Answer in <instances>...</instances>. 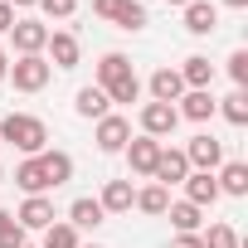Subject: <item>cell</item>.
I'll return each instance as SVG.
<instances>
[{
  "label": "cell",
  "instance_id": "f35d334b",
  "mask_svg": "<svg viewBox=\"0 0 248 248\" xmlns=\"http://www.w3.org/2000/svg\"><path fill=\"white\" fill-rule=\"evenodd\" d=\"M0 180H5V170H0Z\"/></svg>",
  "mask_w": 248,
  "mask_h": 248
},
{
  "label": "cell",
  "instance_id": "ab89813d",
  "mask_svg": "<svg viewBox=\"0 0 248 248\" xmlns=\"http://www.w3.org/2000/svg\"><path fill=\"white\" fill-rule=\"evenodd\" d=\"M88 248H97V243H88Z\"/></svg>",
  "mask_w": 248,
  "mask_h": 248
},
{
  "label": "cell",
  "instance_id": "83f0119b",
  "mask_svg": "<svg viewBox=\"0 0 248 248\" xmlns=\"http://www.w3.org/2000/svg\"><path fill=\"white\" fill-rule=\"evenodd\" d=\"M0 248H25V229L15 224L10 209H0Z\"/></svg>",
  "mask_w": 248,
  "mask_h": 248
},
{
  "label": "cell",
  "instance_id": "6da1fadb",
  "mask_svg": "<svg viewBox=\"0 0 248 248\" xmlns=\"http://www.w3.org/2000/svg\"><path fill=\"white\" fill-rule=\"evenodd\" d=\"M97 88L107 93V102H137L141 97V78L132 73L127 54H102L97 59Z\"/></svg>",
  "mask_w": 248,
  "mask_h": 248
},
{
  "label": "cell",
  "instance_id": "277c9868",
  "mask_svg": "<svg viewBox=\"0 0 248 248\" xmlns=\"http://www.w3.org/2000/svg\"><path fill=\"white\" fill-rule=\"evenodd\" d=\"M175 127H180V112H175L170 102H146V107H141V137H156V141H161V137H170Z\"/></svg>",
  "mask_w": 248,
  "mask_h": 248
},
{
  "label": "cell",
  "instance_id": "4fadbf2b",
  "mask_svg": "<svg viewBox=\"0 0 248 248\" xmlns=\"http://www.w3.org/2000/svg\"><path fill=\"white\" fill-rule=\"evenodd\" d=\"M180 97H185V78H180L175 68H156V73H151V102H170V107H175Z\"/></svg>",
  "mask_w": 248,
  "mask_h": 248
},
{
  "label": "cell",
  "instance_id": "8d00e7d4",
  "mask_svg": "<svg viewBox=\"0 0 248 248\" xmlns=\"http://www.w3.org/2000/svg\"><path fill=\"white\" fill-rule=\"evenodd\" d=\"M224 5H229V10H243V5H248V0H224Z\"/></svg>",
  "mask_w": 248,
  "mask_h": 248
},
{
  "label": "cell",
  "instance_id": "e575fe53",
  "mask_svg": "<svg viewBox=\"0 0 248 248\" xmlns=\"http://www.w3.org/2000/svg\"><path fill=\"white\" fill-rule=\"evenodd\" d=\"M5 5H10V10H15V5H20V10H25V5H39V0H5Z\"/></svg>",
  "mask_w": 248,
  "mask_h": 248
},
{
  "label": "cell",
  "instance_id": "f1b7e54d",
  "mask_svg": "<svg viewBox=\"0 0 248 248\" xmlns=\"http://www.w3.org/2000/svg\"><path fill=\"white\" fill-rule=\"evenodd\" d=\"M200 238H204V248H238V233L229 224H209V233H200Z\"/></svg>",
  "mask_w": 248,
  "mask_h": 248
},
{
  "label": "cell",
  "instance_id": "2e32d148",
  "mask_svg": "<svg viewBox=\"0 0 248 248\" xmlns=\"http://www.w3.org/2000/svg\"><path fill=\"white\" fill-rule=\"evenodd\" d=\"M44 49H49V59H54L49 68H78V39H73L68 30L49 34V44H44Z\"/></svg>",
  "mask_w": 248,
  "mask_h": 248
},
{
  "label": "cell",
  "instance_id": "52a82bcc",
  "mask_svg": "<svg viewBox=\"0 0 248 248\" xmlns=\"http://www.w3.org/2000/svg\"><path fill=\"white\" fill-rule=\"evenodd\" d=\"M190 175V161H185V151H170V146H161V156H156V170H151V180L156 185H180Z\"/></svg>",
  "mask_w": 248,
  "mask_h": 248
},
{
  "label": "cell",
  "instance_id": "1f68e13d",
  "mask_svg": "<svg viewBox=\"0 0 248 248\" xmlns=\"http://www.w3.org/2000/svg\"><path fill=\"white\" fill-rule=\"evenodd\" d=\"M122 5H127V0H93V15H102V20H117V15H122Z\"/></svg>",
  "mask_w": 248,
  "mask_h": 248
},
{
  "label": "cell",
  "instance_id": "e0dca14e",
  "mask_svg": "<svg viewBox=\"0 0 248 248\" xmlns=\"http://www.w3.org/2000/svg\"><path fill=\"white\" fill-rule=\"evenodd\" d=\"M175 112L190 117V122H209V117H214V97H209V88H185V97H180Z\"/></svg>",
  "mask_w": 248,
  "mask_h": 248
},
{
  "label": "cell",
  "instance_id": "d4e9b609",
  "mask_svg": "<svg viewBox=\"0 0 248 248\" xmlns=\"http://www.w3.org/2000/svg\"><path fill=\"white\" fill-rule=\"evenodd\" d=\"M166 214H170V224H175V233H195V229H200V209H195L190 200H180V204H170Z\"/></svg>",
  "mask_w": 248,
  "mask_h": 248
},
{
  "label": "cell",
  "instance_id": "30bf717a",
  "mask_svg": "<svg viewBox=\"0 0 248 248\" xmlns=\"http://www.w3.org/2000/svg\"><path fill=\"white\" fill-rule=\"evenodd\" d=\"M180 185H185V200H190L195 209H204V204H214V200H219V185H214V170H190V175H185Z\"/></svg>",
  "mask_w": 248,
  "mask_h": 248
},
{
  "label": "cell",
  "instance_id": "4316f807",
  "mask_svg": "<svg viewBox=\"0 0 248 248\" xmlns=\"http://www.w3.org/2000/svg\"><path fill=\"white\" fill-rule=\"evenodd\" d=\"M112 25H117V30H146V5H141V0H127Z\"/></svg>",
  "mask_w": 248,
  "mask_h": 248
},
{
  "label": "cell",
  "instance_id": "9c48e42d",
  "mask_svg": "<svg viewBox=\"0 0 248 248\" xmlns=\"http://www.w3.org/2000/svg\"><path fill=\"white\" fill-rule=\"evenodd\" d=\"M122 151H127V166H132L137 175H151V170H156V156H161V141H156V137H132Z\"/></svg>",
  "mask_w": 248,
  "mask_h": 248
},
{
  "label": "cell",
  "instance_id": "44dd1931",
  "mask_svg": "<svg viewBox=\"0 0 248 248\" xmlns=\"http://www.w3.org/2000/svg\"><path fill=\"white\" fill-rule=\"evenodd\" d=\"M214 185H219V195H248V166L243 161H229L214 175Z\"/></svg>",
  "mask_w": 248,
  "mask_h": 248
},
{
  "label": "cell",
  "instance_id": "ac0fdd59",
  "mask_svg": "<svg viewBox=\"0 0 248 248\" xmlns=\"http://www.w3.org/2000/svg\"><path fill=\"white\" fill-rule=\"evenodd\" d=\"M39 166H44V175H49V190H59V185L73 180V156H68V151H39Z\"/></svg>",
  "mask_w": 248,
  "mask_h": 248
},
{
  "label": "cell",
  "instance_id": "74e56055",
  "mask_svg": "<svg viewBox=\"0 0 248 248\" xmlns=\"http://www.w3.org/2000/svg\"><path fill=\"white\" fill-rule=\"evenodd\" d=\"M166 5H180V10H185V5H190V0H166Z\"/></svg>",
  "mask_w": 248,
  "mask_h": 248
},
{
  "label": "cell",
  "instance_id": "ba28073f",
  "mask_svg": "<svg viewBox=\"0 0 248 248\" xmlns=\"http://www.w3.org/2000/svg\"><path fill=\"white\" fill-rule=\"evenodd\" d=\"M127 141H132V122L107 112V117L97 122V151H107V156H112V151H122Z\"/></svg>",
  "mask_w": 248,
  "mask_h": 248
},
{
  "label": "cell",
  "instance_id": "4dcf8cb0",
  "mask_svg": "<svg viewBox=\"0 0 248 248\" xmlns=\"http://www.w3.org/2000/svg\"><path fill=\"white\" fill-rule=\"evenodd\" d=\"M39 10H44L49 20H68V15L78 10V0H39Z\"/></svg>",
  "mask_w": 248,
  "mask_h": 248
},
{
  "label": "cell",
  "instance_id": "7402d4cb",
  "mask_svg": "<svg viewBox=\"0 0 248 248\" xmlns=\"http://www.w3.org/2000/svg\"><path fill=\"white\" fill-rule=\"evenodd\" d=\"M102 219H107V214H102V204H97V200H88V195L68 204V224H73V229H97Z\"/></svg>",
  "mask_w": 248,
  "mask_h": 248
},
{
  "label": "cell",
  "instance_id": "9a60e30c",
  "mask_svg": "<svg viewBox=\"0 0 248 248\" xmlns=\"http://www.w3.org/2000/svg\"><path fill=\"white\" fill-rule=\"evenodd\" d=\"M185 30L190 34H214L219 30V10L209 5V0H190L185 5Z\"/></svg>",
  "mask_w": 248,
  "mask_h": 248
},
{
  "label": "cell",
  "instance_id": "603a6c76",
  "mask_svg": "<svg viewBox=\"0 0 248 248\" xmlns=\"http://www.w3.org/2000/svg\"><path fill=\"white\" fill-rule=\"evenodd\" d=\"M219 112H224V122H233V127H248V93L243 88H233L224 102H214Z\"/></svg>",
  "mask_w": 248,
  "mask_h": 248
},
{
  "label": "cell",
  "instance_id": "7c38bea8",
  "mask_svg": "<svg viewBox=\"0 0 248 248\" xmlns=\"http://www.w3.org/2000/svg\"><path fill=\"white\" fill-rule=\"evenodd\" d=\"M97 204H102V214H127V209L137 204L132 180H107V185H102V195H97Z\"/></svg>",
  "mask_w": 248,
  "mask_h": 248
},
{
  "label": "cell",
  "instance_id": "cb8c5ba5",
  "mask_svg": "<svg viewBox=\"0 0 248 248\" xmlns=\"http://www.w3.org/2000/svg\"><path fill=\"white\" fill-rule=\"evenodd\" d=\"M137 209H141V214H166V209H170V190H166V185L137 190Z\"/></svg>",
  "mask_w": 248,
  "mask_h": 248
},
{
  "label": "cell",
  "instance_id": "d6986e66",
  "mask_svg": "<svg viewBox=\"0 0 248 248\" xmlns=\"http://www.w3.org/2000/svg\"><path fill=\"white\" fill-rule=\"evenodd\" d=\"M15 185H20L25 195H44V190H49V175H44L39 156H25V161L15 166Z\"/></svg>",
  "mask_w": 248,
  "mask_h": 248
},
{
  "label": "cell",
  "instance_id": "5bb4252c",
  "mask_svg": "<svg viewBox=\"0 0 248 248\" xmlns=\"http://www.w3.org/2000/svg\"><path fill=\"white\" fill-rule=\"evenodd\" d=\"M107 107H112V102H107V93H102L97 83L78 88V97H73V112H78V117H88V122H102V117H107Z\"/></svg>",
  "mask_w": 248,
  "mask_h": 248
},
{
  "label": "cell",
  "instance_id": "3957f363",
  "mask_svg": "<svg viewBox=\"0 0 248 248\" xmlns=\"http://www.w3.org/2000/svg\"><path fill=\"white\" fill-rule=\"evenodd\" d=\"M20 93H39V88H49V78H54V68H49V59L44 54H25V59H15L10 63V73H5Z\"/></svg>",
  "mask_w": 248,
  "mask_h": 248
},
{
  "label": "cell",
  "instance_id": "d6a6232c",
  "mask_svg": "<svg viewBox=\"0 0 248 248\" xmlns=\"http://www.w3.org/2000/svg\"><path fill=\"white\" fill-rule=\"evenodd\" d=\"M170 248H204V238H200V233H175Z\"/></svg>",
  "mask_w": 248,
  "mask_h": 248
},
{
  "label": "cell",
  "instance_id": "484cf974",
  "mask_svg": "<svg viewBox=\"0 0 248 248\" xmlns=\"http://www.w3.org/2000/svg\"><path fill=\"white\" fill-rule=\"evenodd\" d=\"M44 248H83V243H78V229L73 224H49L44 229Z\"/></svg>",
  "mask_w": 248,
  "mask_h": 248
},
{
  "label": "cell",
  "instance_id": "836d02e7",
  "mask_svg": "<svg viewBox=\"0 0 248 248\" xmlns=\"http://www.w3.org/2000/svg\"><path fill=\"white\" fill-rule=\"evenodd\" d=\"M15 20H20V15L5 5V0H0V34H10V25H15Z\"/></svg>",
  "mask_w": 248,
  "mask_h": 248
},
{
  "label": "cell",
  "instance_id": "7a4b0ae2",
  "mask_svg": "<svg viewBox=\"0 0 248 248\" xmlns=\"http://www.w3.org/2000/svg\"><path fill=\"white\" fill-rule=\"evenodd\" d=\"M0 137H5L15 151H25V156H39L44 141H49V127L39 117H30V112H10L5 122H0Z\"/></svg>",
  "mask_w": 248,
  "mask_h": 248
},
{
  "label": "cell",
  "instance_id": "d590c367",
  "mask_svg": "<svg viewBox=\"0 0 248 248\" xmlns=\"http://www.w3.org/2000/svg\"><path fill=\"white\" fill-rule=\"evenodd\" d=\"M10 73V59H5V49H0V78H5Z\"/></svg>",
  "mask_w": 248,
  "mask_h": 248
},
{
  "label": "cell",
  "instance_id": "ffe728a7",
  "mask_svg": "<svg viewBox=\"0 0 248 248\" xmlns=\"http://www.w3.org/2000/svg\"><path fill=\"white\" fill-rule=\"evenodd\" d=\"M175 73L185 78V88H209V78H214V63H209L204 54H190V59H185Z\"/></svg>",
  "mask_w": 248,
  "mask_h": 248
},
{
  "label": "cell",
  "instance_id": "60d3db41",
  "mask_svg": "<svg viewBox=\"0 0 248 248\" xmlns=\"http://www.w3.org/2000/svg\"><path fill=\"white\" fill-rule=\"evenodd\" d=\"M25 248H30V243H25Z\"/></svg>",
  "mask_w": 248,
  "mask_h": 248
},
{
  "label": "cell",
  "instance_id": "8fae6325",
  "mask_svg": "<svg viewBox=\"0 0 248 248\" xmlns=\"http://www.w3.org/2000/svg\"><path fill=\"white\" fill-rule=\"evenodd\" d=\"M15 224H20V229H49V224H54V200H49V195H30V200L20 204Z\"/></svg>",
  "mask_w": 248,
  "mask_h": 248
},
{
  "label": "cell",
  "instance_id": "8992f818",
  "mask_svg": "<svg viewBox=\"0 0 248 248\" xmlns=\"http://www.w3.org/2000/svg\"><path fill=\"white\" fill-rule=\"evenodd\" d=\"M10 39H15L20 59H25V54H44V44H49V25H39V20H15V25H10Z\"/></svg>",
  "mask_w": 248,
  "mask_h": 248
},
{
  "label": "cell",
  "instance_id": "f546056e",
  "mask_svg": "<svg viewBox=\"0 0 248 248\" xmlns=\"http://www.w3.org/2000/svg\"><path fill=\"white\" fill-rule=\"evenodd\" d=\"M229 78H233V88H248V49L229 54Z\"/></svg>",
  "mask_w": 248,
  "mask_h": 248
},
{
  "label": "cell",
  "instance_id": "5b68a950",
  "mask_svg": "<svg viewBox=\"0 0 248 248\" xmlns=\"http://www.w3.org/2000/svg\"><path fill=\"white\" fill-rule=\"evenodd\" d=\"M185 161H190V170H214V166H224V146H219L209 132H200V137H190Z\"/></svg>",
  "mask_w": 248,
  "mask_h": 248
}]
</instances>
